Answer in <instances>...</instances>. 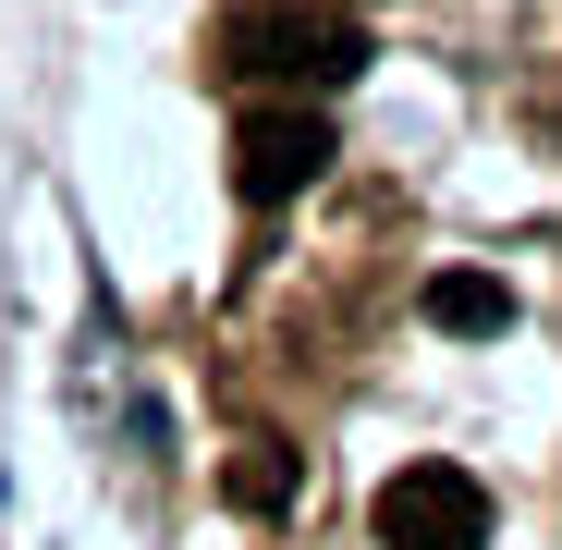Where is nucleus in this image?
I'll return each mask as SVG.
<instances>
[{"label":"nucleus","instance_id":"6","mask_svg":"<svg viewBox=\"0 0 562 550\" xmlns=\"http://www.w3.org/2000/svg\"><path fill=\"white\" fill-rule=\"evenodd\" d=\"M342 13H355V0H342Z\"/></svg>","mask_w":562,"mask_h":550},{"label":"nucleus","instance_id":"4","mask_svg":"<svg viewBox=\"0 0 562 550\" xmlns=\"http://www.w3.org/2000/svg\"><path fill=\"white\" fill-rule=\"evenodd\" d=\"M428 330L502 343V330H514V282H490V269H440V282H428Z\"/></svg>","mask_w":562,"mask_h":550},{"label":"nucleus","instance_id":"3","mask_svg":"<svg viewBox=\"0 0 562 550\" xmlns=\"http://www.w3.org/2000/svg\"><path fill=\"white\" fill-rule=\"evenodd\" d=\"M367 526H380V550H490V490L464 465H392Z\"/></svg>","mask_w":562,"mask_h":550},{"label":"nucleus","instance_id":"1","mask_svg":"<svg viewBox=\"0 0 562 550\" xmlns=\"http://www.w3.org/2000/svg\"><path fill=\"white\" fill-rule=\"evenodd\" d=\"M221 74H245L257 99H330L367 74V25L342 0H245L221 25Z\"/></svg>","mask_w":562,"mask_h":550},{"label":"nucleus","instance_id":"2","mask_svg":"<svg viewBox=\"0 0 562 550\" xmlns=\"http://www.w3.org/2000/svg\"><path fill=\"white\" fill-rule=\"evenodd\" d=\"M330 159H342V147H330V111H318V99H257V111L233 123V197H245V209H294Z\"/></svg>","mask_w":562,"mask_h":550},{"label":"nucleus","instance_id":"5","mask_svg":"<svg viewBox=\"0 0 562 550\" xmlns=\"http://www.w3.org/2000/svg\"><path fill=\"white\" fill-rule=\"evenodd\" d=\"M221 502H233V514H294V452H281V440H245L233 465H221Z\"/></svg>","mask_w":562,"mask_h":550}]
</instances>
